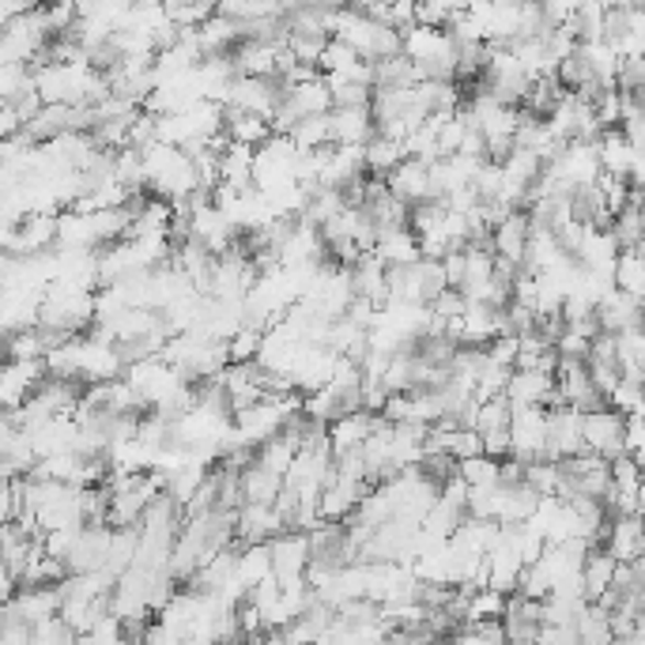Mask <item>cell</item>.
<instances>
[{
	"label": "cell",
	"mask_w": 645,
	"mask_h": 645,
	"mask_svg": "<svg viewBox=\"0 0 645 645\" xmlns=\"http://www.w3.org/2000/svg\"><path fill=\"white\" fill-rule=\"evenodd\" d=\"M581 449L604 461H615L623 453V415L612 408H597L581 415Z\"/></svg>",
	"instance_id": "6da1fadb"
},
{
	"label": "cell",
	"mask_w": 645,
	"mask_h": 645,
	"mask_svg": "<svg viewBox=\"0 0 645 645\" xmlns=\"http://www.w3.org/2000/svg\"><path fill=\"white\" fill-rule=\"evenodd\" d=\"M389 197H396L404 208H415V205H427V200H435V189H430V166L427 163H415V158H404L401 166H396L393 174L382 182Z\"/></svg>",
	"instance_id": "7a4b0ae2"
},
{
	"label": "cell",
	"mask_w": 645,
	"mask_h": 645,
	"mask_svg": "<svg viewBox=\"0 0 645 645\" xmlns=\"http://www.w3.org/2000/svg\"><path fill=\"white\" fill-rule=\"evenodd\" d=\"M374 118L370 106H351V110H329V140L336 147H367L374 140Z\"/></svg>",
	"instance_id": "3957f363"
},
{
	"label": "cell",
	"mask_w": 645,
	"mask_h": 645,
	"mask_svg": "<svg viewBox=\"0 0 645 645\" xmlns=\"http://www.w3.org/2000/svg\"><path fill=\"white\" fill-rule=\"evenodd\" d=\"M593 314H597L600 332H608V336L626 332V329H642V298H631V295H623V291H615V287L600 298Z\"/></svg>",
	"instance_id": "277c9868"
},
{
	"label": "cell",
	"mask_w": 645,
	"mask_h": 645,
	"mask_svg": "<svg viewBox=\"0 0 645 645\" xmlns=\"http://www.w3.org/2000/svg\"><path fill=\"white\" fill-rule=\"evenodd\" d=\"M491 253L499 261H510L521 269V261H525V245H528V216L525 211H510V216H502L499 223L491 227Z\"/></svg>",
	"instance_id": "5b68a950"
},
{
	"label": "cell",
	"mask_w": 645,
	"mask_h": 645,
	"mask_svg": "<svg viewBox=\"0 0 645 645\" xmlns=\"http://www.w3.org/2000/svg\"><path fill=\"white\" fill-rule=\"evenodd\" d=\"M374 427H378V415H370V412H351V415H340V419H332L329 427H325V438H329L332 457L356 453L362 441L374 435Z\"/></svg>",
	"instance_id": "8992f818"
},
{
	"label": "cell",
	"mask_w": 645,
	"mask_h": 645,
	"mask_svg": "<svg viewBox=\"0 0 645 645\" xmlns=\"http://www.w3.org/2000/svg\"><path fill=\"white\" fill-rule=\"evenodd\" d=\"M370 253H374L385 269H404V264L419 261V242H415V234L408 227H393V231H378V242Z\"/></svg>",
	"instance_id": "52a82bcc"
},
{
	"label": "cell",
	"mask_w": 645,
	"mask_h": 645,
	"mask_svg": "<svg viewBox=\"0 0 645 645\" xmlns=\"http://www.w3.org/2000/svg\"><path fill=\"white\" fill-rule=\"evenodd\" d=\"M401 163H404V147L396 144V140L374 136L367 147H362V171L374 174V182H385Z\"/></svg>",
	"instance_id": "ba28073f"
},
{
	"label": "cell",
	"mask_w": 645,
	"mask_h": 645,
	"mask_svg": "<svg viewBox=\"0 0 645 645\" xmlns=\"http://www.w3.org/2000/svg\"><path fill=\"white\" fill-rule=\"evenodd\" d=\"M642 362H645V332L626 329L615 332V367L626 382H642Z\"/></svg>",
	"instance_id": "9c48e42d"
},
{
	"label": "cell",
	"mask_w": 645,
	"mask_h": 645,
	"mask_svg": "<svg viewBox=\"0 0 645 645\" xmlns=\"http://www.w3.org/2000/svg\"><path fill=\"white\" fill-rule=\"evenodd\" d=\"M612 287L623 291L631 298H642L645 291V264H642V250H620V258L612 264Z\"/></svg>",
	"instance_id": "30bf717a"
},
{
	"label": "cell",
	"mask_w": 645,
	"mask_h": 645,
	"mask_svg": "<svg viewBox=\"0 0 645 645\" xmlns=\"http://www.w3.org/2000/svg\"><path fill=\"white\" fill-rule=\"evenodd\" d=\"M510 415H514V408H510L506 396H488V401H480L472 408V419H468V427L475 430V435H494V430H510Z\"/></svg>",
	"instance_id": "8fae6325"
},
{
	"label": "cell",
	"mask_w": 645,
	"mask_h": 645,
	"mask_svg": "<svg viewBox=\"0 0 645 645\" xmlns=\"http://www.w3.org/2000/svg\"><path fill=\"white\" fill-rule=\"evenodd\" d=\"M457 480H461L468 491L499 488V461H491V457H472V461H461L457 464Z\"/></svg>",
	"instance_id": "7c38bea8"
},
{
	"label": "cell",
	"mask_w": 645,
	"mask_h": 645,
	"mask_svg": "<svg viewBox=\"0 0 645 645\" xmlns=\"http://www.w3.org/2000/svg\"><path fill=\"white\" fill-rule=\"evenodd\" d=\"M287 140L295 144V152H317V147L332 144V140H329V113H325V118L298 121V125L287 132Z\"/></svg>",
	"instance_id": "4fadbf2b"
},
{
	"label": "cell",
	"mask_w": 645,
	"mask_h": 645,
	"mask_svg": "<svg viewBox=\"0 0 645 645\" xmlns=\"http://www.w3.org/2000/svg\"><path fill=\"white\" fill-rule=\"evenodd\" d=\"M261 340H264V329H258V325H242V329L227 340V356H231V362H253L261 351Z\"/></svg>",
	"instance_id": "5bb4252c"
}]
</instances>
